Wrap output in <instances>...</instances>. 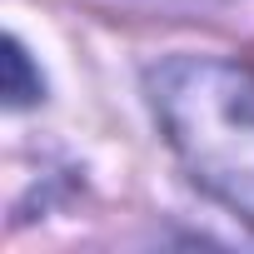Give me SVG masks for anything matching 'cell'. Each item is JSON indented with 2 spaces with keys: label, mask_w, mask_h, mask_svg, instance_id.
Instances as JSON below:
<instances>
[{
  "label": "cell",
  "mask_w": 254,
  "mask_h": 254,
  "mask_svg": "<svg viewBox=\"0 0 254 254\" xmlns=\"http://www.w3.org/2000/svg\"><path fill=\"white\" fill-rule=\"evenodd\" d=\"M5 100H10V105H30V100H40V75L30 70L20 40L5 45Z\"/></svg>",
  "instance_id": "7a4b0ae2"
},
{
  "label": "cell",
  "mask_w": 254,
  "mask_h": 254,
  "mask_svg": "<svg viewBox=\"0 0 254 254\" xmlns=\"http://www.w3.org/2000/svg\"><path fill=\"white\" fill-rule=\"evenodd\" d=\"M150 100L190 180L254 219V70L219 55H175L150 70Z\"/></svg>",
  "instance_id": "6da1fadb"
}]
</instances>
